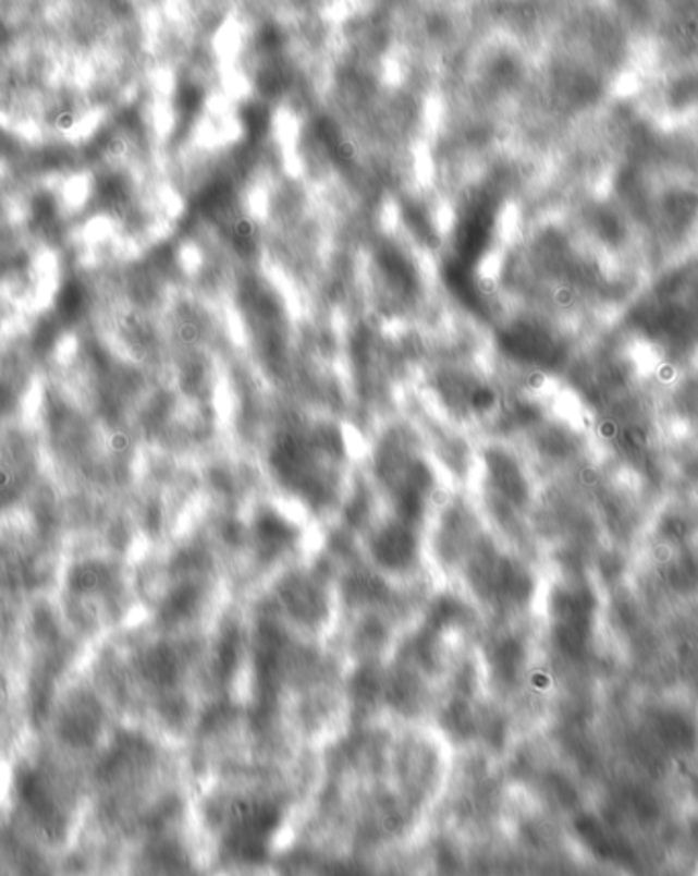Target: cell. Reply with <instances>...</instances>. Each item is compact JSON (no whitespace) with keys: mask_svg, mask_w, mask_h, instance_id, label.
Listing matches in <instances>:
<instances>
[{"mask_svg":"<svg viewBox=\"0 0 698 876\" xmlns=\"http://www.w3.org/2000/svg\"><path fill=\"white\" fill-rule=\"evenodd\" d=\"M56 764L32 758L19 764L13 782L16 807L46 840H60L72 824L74 789Z\"/></svg>","mask_w":698,"mask_h":876,"instance_id":"obj_1","label":"cell"},{"mask_svg":"<svg viewBox=\"0 0 698 876\" xmlns=\"http://www.w3.org/2000/svg\"><path fill=\"white\" fill-rule=\"evenodd\" d=\"M37 471V448L32 436L19 427L0 429V513L16 503L29 488Z\"/></svg>","mask_w":698,"mask_h":876,"instance_id":"obj_2","label":"cell"},{"mask_svg":"<svg viewBox=\"0 0 698 876\" xmlns=\"http://www.w3.org/2000/svg\"><path fill=\"white\" fill-rule=\"evenodd\" d=\"M100 707L97 701L88 695V691L74 693L62 703V711L58 719L60 740L70 747L84 750L93 746L100 733Z\"/></svg>","mask_w":698,"mask_h":876,"instance_id":"obj_3","label":"cell"},{"mask_svg":"<svg viewBox=\"0 0 698 876\" xmlns=\"http://www.w3.org/2000/svg\"><path fill=\"white\" fill-rule=\"evenodd\" d=\"M372 553L376 562L390 572L411 569L417 560V537L408 523H389L384 525L372 542Z\"/></svg>","mask_w":698,"mask_h":876,"instance_id":"obj_4","label":"cell"},{"mask_svg":"<svg viewBox=\"0 0 698 876\" xmlns=\"http://www.w3.org/2000/svg\"><path fill=\"white\" fill-rule=\"evenodd\" d=\"M254 537L264 553H278L294 544L296 530L293 523L282 518L274 509H268L258 515L254 523Z\"/></svg>","mask_w":698,"mask_h":876,"instance_id":"obj_5","label":"cell"},{"mask_svg":"<svg viewBox=\"0 0 698 876\" xmlns=\"http://www.w3.org/2000/svg\"><path fill=\"white\" fill-rule=\"evenodd\" d=\"M282 597H286L289 609H291L298 619H301V617H303V619H317L319 613L326 609V603L321 599L319 588H315L313 584L303 583V581L289 584V586L282 591Z\"/></svg>","mask_w":698,"mask_h":876,"instance_id":"obj_6","label":"cell"}]
</instances>
